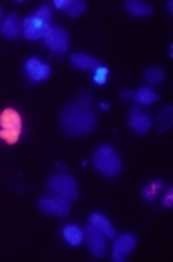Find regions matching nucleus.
<instances>
[{
    "instance_id": "nucleus-11",
    "label": "nucleus",
    "mask_w": 173,
    "mask_h": 262,
    "mask_svg": "<svg viewBox=\"0 0 173 262\" xmlns=\"http://www.w3.org/2000/svg\"><path fill=\"white\" fill-rule=\"evenodd\" d=\"M128 123H130L134 132H137V134H146L152 128V118L148 114H144V112H141L139 105H135V107L130 108V120H128Z\"/></svg>"
},
{
    "instance_id": "nucleus-9",
    "label": "nucleus",
    "mask_w": 173,
    "mask_h": 262,
    "mask_svg": "<svg viewBox=\"0 0 173 262\" xmlns=\"http://www.w3.org/2000/svg\"><path fill=\"white\" fill-rule=\"evenodd\" d=\"M135 244H137V241H135V237L132 235V233H121V235H117L114 239L112 258H114L115 262H123L125 258L134 251Z\"/></svg>"
},
{
    "instance_id": "nucleus-19",
    "label": "nucleus",
    "mask_w": 173,
    "mask_h": 262,
    "mask_svg": "<svg viewBox=\"0 0 173 262\" xmlns=\"http://www.w3.org/2000/svg\"><path fill=\"white\" fill-rule=\"evenodd\" d=\"M85 9H87V2H83V0H69V4H67V8H65V13L69 16H72V18H78Z\"/></svg>"
},
{
    "instance_id": "nucleus-7",
    "label": "nucleus",
    "mask_w": 173,
    "mask_h": 262,
    "mask_svg": "<svg viewBox=\"0 0 173 262\" xmlns=\"http://www.w3.org/2000/svg\"><path fill=\"white\" fill-rule=\"evenodd\" d=\"M38 208L43 213H49V215H56V217H67L70 212V203L62 197H42L38 199Z\"/></svg>"
},
{
    "instance_id": "nucleus-24",
    "label": "nucleus",
    "mask_w": 173,
    "mask_h": 262,
    "mask_svg": "<svg viewBox=\"0 0 173 262\" xmlns=\"http://www.w3.org/2000/svg\"><path fill=\"white\" fill-rule=\"evenodd\" d=\"M67 4H69V0H54V8L62 9V11H65Z\"/></svg>"
},
{
    "instance_id": "nucleus-1",
    "label": "nucleus",
    "mask_w": 173,
    "mask_h": 262,
    "mask_svg": "<svg viewBox=\"0 0 173 262\" xmlns=\"http://www.w3.org/2000/svg\"><path fill=\"white\" fill-rule=\"evenodd\" d=\"M90 101H92V94L83 93L78 101L69 103L62 111L60 121L62 127L69 136H85L90 134L96 127V114L90 108Z\"/></svg>"
},
{
    "instance_id": "nucleus-8",
    "label": "nucleus",
    "mask_w": 173,
    "mask_h": 262,
    "mask_svg": "<svg viewBox=\"0 0 173 262\" xmlns=\"http://www.w3.org/2000/svg\"><path fill=\"white\" fill-rule=\"evenodd\" d=\"M83 233H85V237H87V244H89V248H90V253L97 258L105 257V255H107V237H105L97 228H94L92 224H87Z\"/></svg>"
},
{
    "instance_id": "nucleus-20",
    "label": "nucleus",
    "mask_w": 173,
    "mask_h": 262,
    "mask_svg": "<svg viewBox=\"0 0 173 262\" xmlns=\"http://www.w3.org/2000/svg\"><path fill=\"white\" fill-rule=\"evenodd\" d=\"M161 188H162V183L161 181L150 183V185H148L146 188L142 190V197H144L146 201H154L155 195H157V193L161 192Z\"/></svg>"
},
{
    "instance_id": "nucleus-12",
    "label": "nucleus",
    "mask_w": 173,
    "mask_h": 262,
    "mask_svg": "<svg viewBox=\"0 0 173 262\" xmlns=\"http://www.w3.org/2000/svg\"><path fill=\"white\" fill-rule=\"evenodd\" d=\"M0 33L8 40H16L22 35V22H20L16 13H11L9 16H6L4 22L0 24Z\"/></svg>"
},
{
    "instance_id": "nucleus-22",
    "label": "nucleus",
    "mask_w": 173,
    "mask_h": 262,
    "mask_svg": "<svg viewBox=\"0 0 173 262\" xmlns=\"http://www.w3.org/2000/svg\"><path fill=\"white\" fill-rule=\"evenodd\" d=\"M169 114H171V107H166L164 111H162V114H161V120H162L161 130H164V128H168L169 125H171V120H169Z\"/></svg>"
},
{
    "instance_id": "nucleus-2",
    "label": "nucleus",
    "mask_w": 173,
    "mask_h": 262,
    "mask_svg": "<svg viewBox=\"0 0 173 262\" xmlns=\"http://www.w3.org/2000/svg\"><path fill=\"white\" fill-rule=\"evenodd\" d=\"M51 22H53V9L51 6H40L33 15L26 16L22 22V35L27 40H38L43 38L45 33L51 29Z\"/></svg>"
},
{
    "instance_id": "nucleus-4",
    "label": "nucleus",
    "mask_w": 173,
    "mask_h": 262,
    "mask_svg": "<svg viewBox=\"0 0 173 262\" xmlns=\"http://www.w3.org/2000/svg\"><path fill=\"white\" fill-rule=\"evenodd\" d=\"M94 166L101 176H107V178H115L117 173L123 168V163H121L119 154L114 150V147L110 145H103L94 152Z\"/></svg>"
},
{
    "instance_id": "nucleus-17",
    "label": "nucleus",
    "mask_w": 173,
    "mask_h": 262,
    "mask_svg": "<svg viewBox=\"0 0 173 262\" xmlns=\"http://www.w3.org/2000/svg\"><path fill=\"white\" fill-rule=\"evenodd\" d=\"M125 8H127V11L132 13L134 16H150L152 13H154L152 6L144 4V2H141V0H128V2H125Z\"/></svg>"
},
{
    "instance_id": "nucleus-21",
    "label": "nucleus",
    "mask_w": 173,
    "mask_h": 262,
    "mask_svg": "<svg viewBox=\"0 0 173 262\" xmlns=\"http://www.w3.org/2000/svg\"><path fill=\"white\" fill-rule=\"evenodd\" d=\"M108 78V69L107 67H97L96 71H94V83L96 85H103L105 81H107Z\"/></svg>"
},
{
    "instance_id": "nucleus-10",
    "label": "nucleus",
    "mask_w": 173,
    "mask_h": 262,
    "mask_svg": "<svg viewBox=\"0 0 173 262\" xmlns=\"http://www.w3.org/2000/svg\"><path fill=\"white\" fill-rule=\"evenodd\" d=\"M26 74L31 81L38 83V81H43L51 76V67L49 63H43L40 58L33 56L26 62Z\"/></svg>"
},
{
    "instance_id": "nucleus-18",
    "label": "nucleus",
    "mask_w": 173,
    "mask_h": 262,
    "mask_svg": "<svg viewBox=\"0 0 173 262\" xmlns=\"http://www.w3.org/2000/svg\"><path fill=\"white\" fill-rule=\"evenodd\" d=\"M166 78L164 71L159 69V67H150V69L144 71V80H146L148 87H154V85H159L162 80Z\"/></svg>"
},
{
    "instance_id": "nucleus-25",
    "label": "nucleus",
    "mask_w": 173,
    "mask_h": 262,
    "mask_svg": "<svg viewBox=\"0 0 173 262\" xmlns=\"http://www.w3.org/2000/svg\"><path fill=\"white\" fill-rule=\"evenodd\" d=\"M168 9H169V11H173V2H171V0L168 2Z\"/></svg>"
},
{
    "instance_id": "nucleus-3",
    "label": "nucleus",
    "mask_w": 173,
    "mask_h": 262,
    "mask_svg": "<svg viewBox=\"0 0 173 262\" xmlns=\"http://www.w3.org/2000/svg\"><path fill=\"white\" fill-rule=\"evenodd\" d=\"M22 116L16 108H4L0 112V139L8 145H15L18 143L20 136H22Z\"/></svg>"
},
{
    "instance_id": "nucleus-14",
    "label": "nucleus",
    "mask_w": 173,
    "mask_h": 262,
    "mask_svg": "<svg viewBox=\"0 0 173 262\" xmlns=\"http://www.w3.org/2000/svg\"><path fill=\"white\" fill-rule=\"evenodd\" d=\"M70 63H72L76 69H81V71H96L100 67V60L90 54H85V53H74L70 54Z\"/></svg>"
},
{
    "instance_id": "nucleus-5",
    "label": "nucleus",
    "mask_w": 173,
    "mask_h": 262,
    "mask_svg": "<svg viewBox=\"0 0 173 262\" xmlns=\"http://www.w3.org/2000/svg\"><path fill=\"white\" fill-rule=\"evenodd\" d=\"M47 190L54 195L62 197L65 201H74L80 193L78 190V183L72 176H67V173H56L47 181Z\"/></svg>"
},
{
    "instance_id": "nucleus-15",
    "label": "nucleus",
    "mask_w": 173,
    "mask_h": 262,
    "mask_svg": "<svg viewBox=\"0 0 173 262\" xmlns=\"http://www.w3.org/2000/svg\"><path fill=\"white\" fill-rule=\"evenodd\" d=\"M89 224H92L94 228H97L107 239H115V228L112 226V223L103 215V213H97V212L90 213Z\"/></svg>"
},
{
    "instance_id": "nucleus-16",
    "label": "nucleus",
    "mask_w": 173,
    "mask_h": 262,
    "mask_svg": "<svg viewBox=\"0 0 173 262\" xmlns=\"http://www.w3.org/2000/svg\"><path fill=\"white\" fill-rule=\"evenodd\" d=\"M62 235L70 246H80L85 239L83 230H81L80 226H76V224H67V226L62 230Z\"/></svg>"
},
{
    "instance_id": "nucleus-6",
    "label": "nucleus",
    "mask_w": 173,
    "mask_h": 262,
    "mask_svg": "<svg viewBox=\"0 0 173 262\" xmlns=\"http://www.w3.org/2000/svg\"><path fill=\"white\" fill-rule=\"evenodd\" d=\"M43 42L56 53H65L70 46V36L62 26H51V29L43 36Z\"/></svg>"
},
{
    "instance_id": "nucleus-13",
    "label": "nucleus",
    "mask_w": 173,
    "mask_h": 262,
    "mask_svg": "<svg viewBox=\"0 0 173 262\" xmlns=\"http://www.w3.org/2000/svg\"><path fill=\"white\" fill-rule=\"evenodd\" d=\"M123 98L134 100L139 107H142V105H146L148 107V105H154L155 101L159 100V94L155 93L152 87H142V89H139L137 93H123Z\"/></svg>"
},
{
    "instance_id": "nucleus-26",
    "label": "nucleus",
    "mask_w": 173,
    "mask_h": 262,
    "mask_svg": "<svg viewBox=\"0 0 173 262\" xmlns=\"http://www.w3.org/2000/svg\"><path fill=\"white\" fill-rule=\"evenodd\" d=\"M2 15H4V13H2V8H0V22H4V16Z\"/></svg>"
},
{
    "instance_id": "nucleus-23",
    "label": "nucleus",
    "mask_w": 173,
    "mask_h": 262,
    "mask_svg": "<svg viewBox=\"0 0 173 262\" xmlns=\"http://www.w3.org/2000/svg\"><path fill=\"white\" fill-rule=\"evenodd\" d=\"M173 205V188H168L164 193V199H162V206L164 208H171Z\"/></svg>"
}]
</instances>
